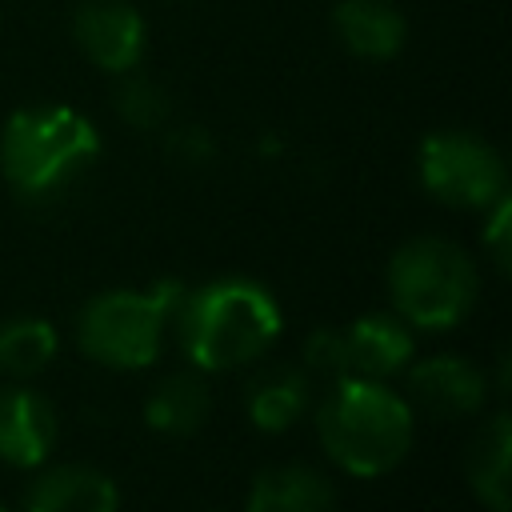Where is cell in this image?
Masks as SVG:
<instances>
[{"label": "cell", "instance_id": "4", "mask_svg": "<svg viewBox=\"0 0 512 512\" xmlns=\"http://www.w3.org/2000/svg\"><path fill=\"white\" fill-rule=\"evenodd\" d=\"M384 280H388L392 312L408 328H424V332L456 328L480 296L476 260L448 236L404 240L392 252Z\"/></svg>", "mask_w": 512, "mask_h": 512}, {"label": "cell", "instance_id": "2", "mask_svg": "<svg viewBox=\"0 0 512 512\" xmlns=\"http://www.w3.org/2000/svg\"><path fill=\"white\" fill-rule=\"evenodd\" d=\"M316 432L340 472L372 480L392 472L408 456L416 416L412 404L384 380L344 376L328 384V396L316 408Z\"/></svg>", "mask_w": 512, "mask_h": 512}, {"label": "cell", "instance_id": "9", "mask_svg": "<svg viewBox=\"0 0 512 512\" xmlns=\"http://www.w3.org/2000/svg\"><path fill=\"white\" fill-rule=\"evenodd\" d=\"M60 436V420L48 396L36 388L0 392V460L8 468H40Z\"/></svg>", "mask_w": 512, "mask_h": 512}, {"label": "cell", "instance_id": "1", "mask_svg": "<svg viewBox=\"0 0 512 512\" xmlns=\"http://www.w3.org/2000/svg\"><path fill=\"white\" fill-rule=\"evenodd\" d=\"M176 336L192 368L232 372L264 356L280 328V300L252 276H216L200 288H184L172 312Z\"/></svg>", "mask_w": 512, "mask_h": 512}, {"label": "cell", "instance_id": "7", "mask_svg": "<svg viewBox=\"0 0 512 512\" xmlns=\"http://www.w3.org/2000/svg\"><path fill=\"white\" fill-rule=\"evenodd\" d=\"M72 36L104 72H132L148 44L144 16L128 0H84L72 16Z\"/></svg>", "mask_w": 512, "mask_h": 512}, {"label": "cell", "instance_id": "12", "mask_svg": "<svg viewBox=\"0 0 512 512\" xmlns=\"http://www.w3.org/2000/svg\"><path fill=\"white\" fill-rule=\"evenodd\" d=\"M332 28L360 60H392L408 40V20L392 0H340L332 8Z\"/></svg>", "mask_w": 512, "mask_h": 512}, {"label": "cell", "instance_id": "13", "mask_svg": "<svg viewBox=\"0 0 512 512\" xmlns=\"http://www.w3.org/2000/svg\"><path fill=\"white\" fill-rule=\"evenodd\" d=\"M244 508L248 512H332L336 492L328 476L308 464H272L252 476Z\"/></svg>", "mask_w": 512, "mask_h": 512}, {"label": "cell", "instance_id": "19", "mask_svg": "<svg viewBox=\"0 0 512 512\" xmlns=\"http://www.w3.org/2000/svg\"><path fill=\"white\" fill-rule=\"evenodd\" d=\"M488 212L492 216H488V224L480 232V244H484L488 260L496 264V272L508 276L512 272V204H508V196H500Z\"/></svg>", "mask_w": 512, "mask_h": 512}, {"label": "cell", "instance_id": "3", "mask_svg": "<svg viewBox=\"0 0 512 512\" xmlns=\"http://www.w3.org/2000/svg\"><path fill=\"white\" fill-rule=\"evenodd\" d=\"M100 156L96 124L68 104L16 108L0 128V172L28 200H52Z\"/></svg>", "mask_w": 512, "mask_h": 512}, {"label": "cell", "instance_id": "15", "mask_svg": "<svg viewBox=\"0 0 512 512\" xmlns=\"http://www.w3.org/2000/svg\"><path fill=\"white\" fill-rule=\"evenodd\" d=\"M508 452H512V420L508 412H496L488 416V424H480L464 456L468 488L488 512H508Z\"/></svg>", "mask_w": 512, "mask_h": 512}, {"label": "cell", "instance_id": "18", "mask_svg": "<svg viewBox=\"0 0 512 512\" xmlns=\"http://www.w3.org/2000/svg\"><path fill=\"white\" fill-rule=\"evenodd\" d=\"M304 372L320 376L328 384L352 376V356H348V336L340 328H316L304 340Z\"/></svg>", "mask_w": 512, "mask_h": 512}, {"label": "cell", "instance_id": "20", "mask_svg": "<svg viewBox=\"0 0 512 512\" xmlns=\"http://www.w3.org/2000/svg\"><path fill=\"white\" fill-rule=\"evenodd\" d=\"M120 116L132 120V124H140V128H148V124H156L164 116V96L152 84L132 80V84L120 88Z\"/></svg>", "mask_w": 512, "mask_h": 512}, {"label": "cell", "instance_id": "21", "mask_svg": "<svg viewBox=\"0 0 512 512\" xmlns=\"http://www.w3.org/2000/svg\"><path fill=\"white\" fill-rule=\"evenodd\" d=\"M0 512H8V508H4V504H0Z\"/></svg>", "mask_w": 512, "mask_h": 512}, {"label": "cell", "instance_id": "16", "mask_svg": "<svg viewBox=\"0 0 512 512\" xmlns=\"http://www.w3.org/2000/svg\"><path fill=\"white\" fill-rule=\"evenodd\" d=\"M208 408H212V396L204 388L200 376L192 372H176V376H164L148 400H144V424L160 436H192L204 420H208Z\"/></svg>", "mask_w": 512, "mask_h": 512}, {"label": "cell", "instance_id": "6", "mask_svg": "<svg viewBox=\"0 0 512 512\" xmlns=\"http://www.w3.org/2000/svg\"><path fill=\"white\" fill-rule=\"evenodd\" d=\"M420 184L432 200L448 208H492L508 196L504 156L468 128H440L420 140Z\"/></svg>", "mask_w": 512, "mask_h": 512}, {"label": "cell", "instance_id": "8", "mask_svg": "<svg viewBox=\"0 0 512 512\" xmlns=\"http://www.w3.org/2000/svg\"><path fill=\"white\" fill-rule=\"evenodd\" d=\"M408 392H412L416 408H424L428 416L456 420V416H472L484 408L488 376L480 364L440 352V356L408 364Z\"/></svg>", "mask_w": 512, "mask_h": 512}, {"label": "cell", "instance_id": "11", "mask_svg": "<svg viewBox=\"0 0 512 512\" xmlns=\"http://www.w3.org/2000/svg\"><path fill=\"white\" fill-rule=\"evenodd\" d=\"M344 336H348L352 376L388 380L404 372L416 356V336L396 312H364L344 328Z\"/></svg>", "mask_w": 512, "mask_h": 512}, {"label": "cell", "instance_id": "10", "mask_svg": "<svg viewBox=\"0 0 512 512\" xmlns=\"http://www.w3.org/2000/svg\"><path fill=\"white\" fill-rule=\"evenodd\" d=\"M24 512H120V488L92 464H60L32 480Z\"/></svg>", "mask_w": 512, "mask_h": 512}, {"label": "cell", "instance_id": "17", "mask_svg": "<svg viewBox=\"0 0 512 512\" xmlns=\"http://www.w3.org/2000/svg\"><path fill=\"white\" fill-rule=\"evenodd\" d=\"M60 348L56 324L44 316H12L0 324V372L28 380L52 364Z\"/></svg>", "mask_w": 512, "mask_h": 512}, {"label": "cell", "instance_id": "5", "mask_svg": "<svg viewBox=\"0 0 512 512\" xmlns=\"http://www.w3.org/2000/svg\"><path fill=\"white\" fill-rule=\"evenodd\" d=\"M184 296V284L164 276L144 292L108 288L96 292L76 316V344L88 360L112 372H140L156 364L164 328Z\"/></svg>", "mask_w": 512, "mask_h": 512}, {"label": "cell", "instance_id": "14", "mask_svg": "<svg viewBox=\"0 0 512 512\" xmlns=\"http://www.w3.org/2000/svg\"><path fill=\"white\" fill-rule=\"evenodd\" d=\"M312 404V376L304 368H268L244 392V412L260 432H288Z\"/></svg>", "mask_w": 512, "mask_h": 512}]
</instances>
